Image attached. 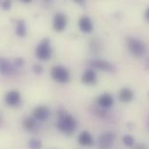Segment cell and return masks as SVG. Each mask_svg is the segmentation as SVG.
<instances>
[{
    "instance_id": "obj_15",
    "label": "cell",
    "mask_w": 149,
    "mask_h": 149,
    "mask_svg": "<svg viewBox=\"0 0 149 149\" xmlns=\"http://www.w3.org/2000/svg\"><path fill=\"white\" fill-rule=\"evenodd\" d=\"M13 71L12 65L4 58H0V73L9 74Z\"/></svg>"
},
{
    "instance_id": "obj_8",
    "label": "cell",
    "mask_w": 149,
    "mask_h": 149,
    "mask_svg": "<svg viewBox=\"0 0 149 149\" xmlns=\"http://www.w3.org/2000/svg\"><path fill=\"white\" fill-rule=\"evenodd\" d=\"M4 100L6 104L10 107H15L20 104L21 96L17 91H10L6 93Z\"/></svg>"
},
{
    "instance_id": "obj_12",
    "label": "cell",
    "mask_w": 149,
    "mask_h": 149,
    "mask_svg": "<svg viewBox=\"0 0 149 149\" xmlns=\"http://www.w3.org/2000/svg\"><path fill=\"white\" fill-rule=\"evenodd\" d=\"M49 115H50V110L48 109V107H46L45 106H39L38 107H36L33 111L34 120H45L48 119Z\"/></svg>"
},
{
    "instance_id": "obj_6",
    "label": "cell",
    "mask_w": 149,
    "mask_h": 149,
    "mask_svg": "<svg viewBox=\"0 0 149 149\" xmlns=\"http://www.w3.org/2000/svg\"><path fill=\"white\" fill-rule=\"evenodd\" d=\"M67 24V18L64 13L58 12L55 14L53 18V28L57 31H63Z\"/></svg>"
},
{
    "instance_id": "obj_4",
    "label": "cell",
    "mask_w": 149,
    "mask_h": 149,
    "mask_svg": "<svg viewBox=\"0 0 149 149\" xmlns=\"http://www.w3.org/2000/svg\"><path fill=\"white\" fill-rule=\"evenodd\" d=\"M51 74L52 79L60 84H65L70 80L69 71L62 65H55L52 68Z\"/></svg>"
},
{
    "instance_id": "obj_1",
    "label": "cell",
    "mask_w": 149,
    "mask_h": 149,
    "mask_svg": "<svg viewBox=\"0 0 149 149\" xmlns=\"http://www.w3.org/2000/svg\"><path fill=\"white\" fill-rule=\"evenodd\" d=\"M58 115V120L57 122V127L64 134H72L77 127V122L74 117L65 113L64 110H59Z\"/></svg>"
},
{
    "instance_id": "obj_19",
    "label": "cell",
    "mask_w": 149,
    "mask_h": 149,
    "mask_svg": "<svg viewBox=\"0 0 149 149\" xmlns=\"http://www.w3.org/2000/svg\"><path fill=\"white\" fill-rule=\"evenodd\" d=\"M29 147L31 149H40L42 148V142L37 139H31L29 141Z\"/></svg>"
},
{
    "instance_id": "obj_7",
    "label": "cell",
    "mask_w": 149,
    "mask_h": 149,
    "mask_svg": "<svg viewBox=\"0 0 149 149\" xmlns=\"http://www.w3.org/2000/svg\"><path fill=\"white\" fill-rule=\"evenodd\" d=\"M91 65L96 69L104 71V72H113L114 71V67L113 65L107 61V60H103V59H93L91 62Z\"/></svg>"
},
{
    "instance_id": "obj_25",
    "label": "cell",
    "mask_w": 149,
    "mask_h": 149,
    "mask_svg": "<svg viewBox=\"0 0 149 149\" xmlns=\"http://www.w3.org/2000/svg\"><path fill=\"white\" fill-rule=\"evenodd\" d=\"M145 17H146V19L148 21L149 20V8H148V9L146 10V12H145Z\"/></svg>"
},
{
    "instance_id": "obj_26",
    "label": "cell",
    "mask_w": 149,
    "mask_h": 149,
    "mask_svg": "<svg viewBox=\"0 0 149 149\" xmlns=\"http://www.w3.org/2000/svg\"><path fill=\"white\" fill-rule=\"evenodd\" d=\"M0 122H1V117H0Z\"/></svg>"
},
{
    "instance_id": "obj_9",
    "label": "cell",
    "mask_w": 149,
    "mask_h": 149,
    "mask_svg": "<svg viewBox=\"0 0 149 149\" xmlns=\"http://www.w3.org/2000/svg\"><path fill=\"white\" fill-rule=\"evenodd\" d=\"M79 30L85 33H90L93 30V24L91 18L87 16H84L80 17L79 21Z\"/></svg>"
},
{
    "instance_id": "obj_5",
    "label": "cell",
    "mask_w": 149,
    "mask_h": 149,
    "mask_svg": "<svg viewBox=\"0 0 149 149\" xmlns=\"http://www.w3.org/2000/svg\"><path fill=\"white\" fill-rule=\"evenodd\" d=\"M115 140V134L112 132L104 133L99 138V146L100 149H108L112 147Z\"/></svg>"
},
{
    "instance_id": "obj_16",
    "label": "cell",
    "mask_w": 149,
    "mask_h": 149,
    "mask_svg": "<svg viewBox=\"0 0 149 149\" xmlns=\"http://www.w3.org/2000/svg\"><path fill=\"white\" fill-rule=\"evenodd\" d=\"M16 33L18 37H24L26 34V27L24 20H20L16 27Z\"/></svg>"
},
{
    "instance_id": "obj_2",
    "label": "cell",
    "mask_w": 149,
    "mask_h": 149,
    "mask_svg": "<svg viewBox=\"0 0 149 149\" xmlns=\"http://www.w3.org/2000/svg\"><path fill=\"white\" fill-rule=\"evenodd\" d=\"M127 47L130 52L136 58L143 57L147 52L146 45L140 39L135 38H127Z\"/></svg>"
},
{
    "instance_id": "obj_13",
    "label": "cell",
    "mask_w": 149,
    "mask_h": 149,
    "mask_svg": "<svg viewBox=\"0 0 149 149\" xmlns=\"http://www.w3.org/2000/svg\"><path fill=\"white\" fill-rule=\"evenodd\" d=\"M78 141L81 146L84 147H91L93 145V138L92 134L87 131H84L79 135Z\"/></svg>"
},
{
    "instance_id": "obj_20",
    "label": "cell",
    "mask_w": 149,
    "mask_h": 149,
    "mask_svg": "<svg viewBox=\"0 0 149 149\" xmlns=\"http://www.w3.org/2000/svg\"><path fill=\"white\" fill-rule=\"evenodd\" d=\"M90 49H91L93 52H99V51H100V42H99L97 39H93V40L90 42Z\"/></svg>"
},
{
    "instance_id": "obj_22",
    "label": "cell",
    "mask_w": 149,
    "mask_h": 149,
    "mask_svg": "<svg viewBox=\"0 0 149 149\" xmlns=\"http://www.w3.org/2000/svg\"><path fill=\"white\" fill-rule=\"evenodd\" d=\"M10 4H11V3H10V1H4V2L2 3V6H3V8L4 10H8V9H10Z\"/></svg>"
},
{
    "instance_id": "obj_14",
    "label": "cell",
    "mask_w": 149,
    "mask_h": 149,
    "mask_svg": "<svg viewBox=\"0 0 149 149\" xmlns=\"http://www.w3.org/2000/svg\"><path fill=\"white\" fill-rule=\"evenodd\" d=\"M120 100L124 103H128L133 100L134 99V93L129 88H123L120 91L119 93Z\"/></svg>"
},
{
    "instance_id": "obj_18",
    "label": "cell",
    "mask_w": 149,
    "mask_h": 149,
    "mask_svg": "<svg viewBox=\"0 0 149 149\" xmlns=\"http://www.w3.org/2000/svg\"><path fill=\"white\" fill-rule=\"evenodd\" d=\"M123 142L124 144L127 146V147H129V148H133L134 146V143H135V140L133 136L131 135H125L123 137Z\"/></svg>"
},
{
    "instance_id": "obj_11",
    "label": "cell",
    "mask_w": 149,
    "mask_h": 149,
    "mask_svg": "<svg viewBox=\"0 0 149 149\" xmlns=\"http://www.w3.org/2000/svg\"><path fill=\"white\" fill-rule=\"evenodd\" d=\"M113 98L110 93H103L97 99V104L100 107L109 108L113 105Z\"/></svg>"
},
{
    "instance_id": "obj_23",
    "label": "cell",
    "mask_w": 149,
    "mask_h": 149,
    "mask_svg": "<svg viewBox=\"0 0 149 149\" xmlns=\"http://www.w3.org/2000/svg\"><path fill=\"white\" fill-rule=\"evenodd\" d=\"M15 65H16L17 66H21L22 65H24V60H23L21 58H16V60H15Z\"/></svg>"
},
{
    "instance_id": "obj_21",
    "label": "cell",
    "mask_w": 149,
    "mask_h": 149,
    "mask_svg": "<svg viewBox=\"0 0 149 149\" xmlns=\"http://www.w3.org/2000/svg\"><path fill=\"white\" fill-rule=\"evenodd\" d=\"M32 70H33L34 73H36V74H41L43 72V71H44V68H43V66L41 65L35 64L33 65V67H32Z\"/></svg>"
},
{
    "instance_id": "obj_10",
    "label": "cell",
    "mask_w": 149,
    "mask_h": 149,
    "mask_svg": "<svg viewBox=\"0 0 149 149\" xmlns=\"http://www.w3.org/2000/svg\"><path fill=\"white\" fill-rule=\"evenodd\" d=\"M81 82L85 85H94L97 82V74L93 69L85 71L81 77Z\"/></svg>"
},
{
    "instance_id": "obj_24",
    "label": "cell",
    "mask_w": 149,
    "mask_h": 149,
    "mask_svg": "<svg viewBox=\"0 0 149 149\" xmlns=\"http://www.w3.org/2000/svg\"><path fill=\"white\" fill-rule=\"evenodd\" d=\"M134 149H147V146L143 143H140L134 147Z\"/></svg>"
},
{
    "instance_id": "obj_17",
    "label": "cell",
    "mask_w": 149,
    "mask_h": 149,
    "mask_svg": "<svg viewBox=\"0 0 149 149\" xmlns=\"http://www.w3.org/2000/svg\"><path fill=\"white\" fill-rule=\"evenodd\" d=\"M23 127L28 131H32L36 127V121L32 118H25L23 121Z\"/></svg>"
},
{
    "instance_id": "obj_3",
    "label": "cell",
    "mask_w": 149,
    "mask_h": 149,
    "mask_svg": "<svg viewBox=\"0 0 149 149\" xmlns=\"http://www.w3.org/2000/svg\"><path fill=\"white\" fill-rule=\"evenodd\" d=\"M51 40L48 38H44L36 48V57L40 60H48L52 56Z\"/></svg>"
}]
</instances>
